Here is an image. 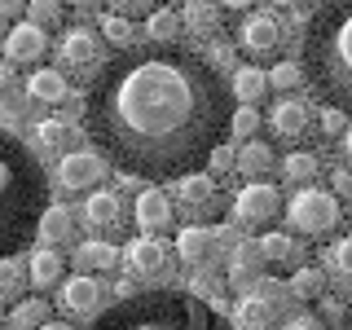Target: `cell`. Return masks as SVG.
I'll list each match as a JSON object with an SVG mask.
<instances>
[{"instance_id": "obj_37", "label": "cell", "mask_w": 352, "mask_h": 330, "mask_svg": "<svg viewBox=\"0 0 352 330\" xmlns=\"http://www.w3.org/2000/svg\"><path fill=\"white\" fill-rule=\"evenodd\" d=\"M194 286H198V300H203V304H212L216 313H220V304H225V286H220V282L212 278V273H198Z\"/></svg>"}, {"instance_id": "obj_10", "label": "cell", "mask_w": 352, "mask_h": 330, "mask_svg": "<svg viewBox=\"0 0 352 330\" xmlns=\"http://www.w3.org/2000/svg\"><path fill=\"white\" fill-rule=\"evenodd\" d=\"M238 49L247 53V58H273V53L282 49V27L273 14H247L238 22Z\"/></svg>"}, {"instance_id": "obj_52", "label": "cell", "mask_w": 352, "mask_h": 330, "mask_svg": "<svg viewBox=\"0 0 352 330\" xmlns=\"http://www.w3.org/2000/svg\"><path fill=\"white\" fill-rule=\"evenodd\" d=\"M71 5H93V0H71Z\"/></svg>"}, {"instance_id": "obj_42", "label": "cell", "mask_w": 352, "mask_h": 330, "mask_svg": "<svg viewBox=\"0 0 352 330\" xmlns=\"http://www.w3.org/2000/svg\"><path fill=\"white\" fill-rule=\"evenodd\" d=\"M282 330H326V326L317 322L313 313H295V317H286V322H282Z\"/></svg>"}, {"instance_id": "obj_47", "label": "cell", "mask_w": 352, "mask_h": 330, "mask_svg": "<svg viewBox=\"0 0 352 330\" xmlns=\"http://www.w3.org/2000/svg\"><path fill=\"white\" fill-rule=\"evenodd\" d=\"M273 5H282V9H308L313 0H273Z\"/></svg>"}, {"instance_id": "obj_29", "label": "cell", "mask_w": 352, "mask_h": 330, "mask_svg": "<svg viewBox=\"0 0 352 330\" xmlns=\"http://www.w3.org/2000/svg\"><path fill=\"white\" fill-rule=\"evenodd\" d=\"M185 22L172 14V9H154V14L146 18V36L150 44H176V31H181Z\"/></svg>"}, {"instance_id": "obj_18", "label": "cell", "mask_w": 352, "mask_h": 330, "mask_svg": "<svg viewBox=\"0 0 352 330\" xmlns=\"http://www.w3.org/2000/svg\"><path fill=\"white\" fill-rule=\"evenodd\" d=\"M216 242H220V234H216V229L185 225L181 234H176V256H181L185 264H203V260L216 251Z\"/></svg>"}, {"instance_id": "obj_21", "label": "cell", "mask_w": 352, "mask_h": 330, "mask_svg": "<svg viewBox=\"0 0 352 330\" xmlns=\"http://www.w3.org/2000/svg\"><path fill=\"white\" fill-rule=\"evenodd\" d=\"M229 88H234V97L242 106H251V102H260L264 88H269V71H260V66H238L234 80H229Z\"/></svg>"}, {"instance_id": "obj_40", "label": "cell", "mask_w": 352, "mask_h": 330, "mask_svg": "<svg viewBox=\"0 0 352 330\" xmlns=\"http://www.w3.org/2000/svg\"><path fill=\"white\" fill-rule=\"evenodd\" d=\"M207 168H212V176H220V172L238 168V154L229 150V146H216V150H212V163H207Z\"/></svg>"}, {"instance_id": "obj_31", "label": "cell", "mask_w": 352, "mask_h": 330, "mask_svg": "<svg viewBox=\"0 0 352 330\" xmlns=\"http://www.w3.org/2000/svg\"><path fill=\"white\" fill-rule=\"evenodd\" d=\"M102 40L115 44L119 53H128L132 40H137V31H132V22H128L124 14H106V18H102Z\"/></svg>"}, {"instance_id": "obj_19", "label": "cell", "mask_w": 352, "mask_h": 330, "mask_svg": "<svg viewBox=\"0 0 352 330\" xmlns=\"http://www.w3.org/2000/svg\"><path fill=\"white\" fill-rule=\"evenodd\" d=\"M181 22H185V31L198 36V40H212V36H220V27H225L220 5H212V0H190L185 14H181Z\"/></svg>"}, {"instance_id": "obj_5", "label": "cell", "mask_w": 352, "mask_h": 330, "mask_svg": "<svg viewBox=\"0 0 352 330\" xmlns=\"http://www.w3.org/2000/svg\"><path fill=\"white\" fill-rule=\"evenodd\" d=\"M286 216H291V225L300 234H313V238L330 234L339 225V198L326 190H300L291 198V207H286Z\"/></svg>"}, {"instance_id": "obj_4", "label": "cell", "mask_w": 352, "mask_h": 330, "mask_svg": "<svg viewBox=\"0 0 352 330\" xmlns=\"http://www.w3.org/2000/svg\"><path fill=\"white\" fill-rule=\"evenodd\" d=\"M88 330H234L212 304L185 291H141L132 300L110 304Z\"/></svg>"}, {"instance_id": "obj_1", "label": "cell", "mask_w": 352, "mask_h": 330, "mask_svg": "<svg viewBox=\"0 0 352 330\" xmlns=\"http://www.w3.org/2000/svg\"><path fill=\"white\" fill-rule=\"evenodd\" d=\"M84 128L124 176L176 185L207 168L234 128V88L185 44H141L93 75Z\"/></svg>"}, {"instance_id": "obj_13", "label": "cell", "mask_w": 352, "mask_h": 330, "mask_svg": "<svg viewBox=\"0 0 352 330\" xmlns=\"http://www.w3.org/2000/svg\"><path fill=\"white\" fill-rule=\"evenodd\" d=\"M269 128L278 132L282 141H304L308 128H313V106L300 102V97H278L269 110Z\"/></svg>"}, {"instance_id": "obj_6", "label": "cell", "mask_w": 352, "mask_h": 330, "mask_svg": "<svg viewBox=\"0 0 352 330\" xmlns=\"http://www.w3.org/2000/svg\"><path fill=\"white\" fill-rule=\"evenodd\" d=\"M278 212H282V194L273 190V185H264V181H251V185H242V190L234 194V220L242 229L269 225Z\"/></svg>"}, {"instance_id": "obj_30", "label": "cell", "mask_w": 352, "mask_h": 330, "mask_svg": "<svg viewBox=\"0 0 352 330\" xmlns=\"http://www.w3.org/2000/svg\"><path fill=\"white\" fill-rule=\"evenodd\" d=\"M322 291H326L322 269H313V264L295 269V278H291V295H295V300H322Z\"/></svg>"}, {"instance_id": "obj_39", "label": "cell", "mask_w": 352, "mask_h": 330, "mask_svg": "<svg viewBox=\"0 0 352 330\" xmlns=\"http://www.w3.org/2000/svg\"><path fill=\"white\" fill-rule=\"evenodd\" d=\"M0 295H5V300H18V260L0 264Z\"/></svg>"}, {"instance_id": "obj_43", "label": "cell", "mask_w": 352, "mask_h": 330, "mask_svg": "<svg viewBox=\"0 0 352 330\" xmlns=\"http://www.w3.org/2000/svg\"><path fill=\"white\" fill-rule=\"evenodd\" d=\"M115 9H119L124 18H128V14H146V18H150V14H154V0H115Z\"/></svg>"}, {"instance_id": "obj_2", "label": "cell", "mask_w": 352, "mask_h": 330, "mask_svg": "<svg viewBox=\"0 0 352 330\" xmlns=\"http://www.w3.org/2000/svg\"><path fill=\"white\" fill-rule=\"evenodd\" d=\"M304 71L326 106L352 110V0H322L304 36Z\"/></svg>"}, {"instance_id": "obj_28", "label": "cell", "mask_w": 352, "mask_h": 330, "mask_svg": "<svg viewBox=\"0 0 352 330\" xmlns=\"http://www.w3.org/2000/svg\"><path fill=\"white\" fill-rule=\"evenodd\" d=\"M119 260V251L110 247L106 238H93V242H80V251H75V264L80 269H110V264Z\"/></svg>"}, {"instance_id": "obj_15", "label": "cell", "mask_w": 352, "mask_h": 330, "mask_svg": "<svg viewBox=\"0 0 352 330\" xmlns=\"http://www.w3.org/2000/svg\"><path fill=\"white\" fill-rule=\"evenodd\" d=\"M132 216H137V225L146 229V234H159V229H168L176 220L172 216V198L163 190H141L137 203H132Z\"/></svg>"}, {"instance_id": "obj_32", "label": "cell", "mask_w": 352, "mask_h": 330, "mask_svg": "<svg viewBox=\"0 0 352 330\" xmlns=\"http://www.w3.org/2000/svg\"><path fill=\"white\" fill-rule=\"evenodd\" d=\"M66 141H71V124H62V119H44V124H36V146L40 150H62Z\"/></svg>"}, {"instance_id": "obj_24", "label": "cell", "mask_w": 352, "mask_h": 330, "mask_svg": "<svg viewBox=\"0 0 352 330\" xmlns=\"http://www.w3.org/2000/svg\"><path fill=\"white\" fill-rule=\"evenodd\" d=\"M27 273H31V286H53V282H62L66 264H62L58 251H31Z\"/></svg>"}, {"instance_id": "obj_14", "label": "cell", "mask_w": 352, "mask_h": 330, "mask_svg": "<svg viewBox=\"0 0 352 330\" xmlns=\"http://www.w3.org/2000/svg\"><path fill=\"white\" fill-rule=\"evenodd\" d=\"M44 49H49V40H44V27L36 22H14L5 36V58L9 62H31L36 66L44 58Z\"/></svg>"}, {"instance_id": "obj_51", "label": "cell", "mask_w": 352, "mask_h": 330, "mask_svg": "<svg viewBox=\"0 0 352 330\" xmlns=\"http://www.w3.org/2000/svg\"><path fill=\"white\" fill-rule=\"evenodd\" d=\"M339 330H352V304H348V317H344V326H339Z\"/></svg>"}, {"instance_id": "obj_3", "label": "cell", "mask_w": 352, "mask_h": 330, "mask_svg": "<svg viewBox=\"0 0 352 330\" xmlns=\"http://www.w3.org/2000/svg\"><path fill=\"white\" fill-rule=\"evenodd\" d=\"M0 220H5V260H18L44 220V172L14 132L0 141Z\"/></svg>"}, {"instance_id": "obj_17", "label": "cell", "mask_w": 352, "mask_h": 330, "mask_svg": "<svg viewBox=\"0 0 352 330\" xmlns=\"http://www.w3.org/2000/svg\"><path fill=\"white\" fill-rule=\"evenodd\" d=\"M27 97H31V102L58 106V102H66V97H71V84H66V75L53 71V66H36V71L27 75Z\"/></svg>"}, {"instance_id": "obj_46", "label": "cell", "mask_w": 352, "mask_h": 330, "mask_svg": "<svg viewBox=\"0 0 352 330\" xmlns=\"http://www.w3.org/2000/svg\"><path fill=\"white\" fill-rule=\"evenodd\" d=\"M27 5H31V0H0V14H5V18H18Z\"/></svg>"}, {"instance_id": "obj_20", "label": "cell", "mask_w": 352, "mask_h": 330, "mask_svg": "<svg viewBox=\"0 0 352 330\" xmlns=\"http://www.w3.org/2000/svg\"><path fill=\"white\" fill-rule=\"evenodd\" d=\"M260 264H264L260 242H238V247H234V260H229V282H234L238 291H247V282L260 278Z\"/></svg>"}, {"instance_id": "obj_27", "label": "cell", "mask_w": 352, "mask_h": 330, "mask_svg": "<svg viewBox=\"0 0 352 330\" xmlns=\"http://www.w3.org/2000/svg\"><path fill=\"white\" fill-rule=\"evenodd\" d=\"M238 172H242V176H264V172H273V150L264 146V141H247V146L238 150Z\"/></svg>"}, {"instance_id": "obj_9", "label": "cell", "mask_w": 352, "mask_h": 330, "mask_svg": "<svg viewBox=\"0 0 352 330\" xmlns=\"http://www.w3.org/2000/svg\"><path fill=\"white\" fill-rule=\"evenodd\" d=\"M172 251L163 238H154V234H141V238H132L128 247H124V264L137 278H168V269H172Z\"/></svg>"}, {"instance_id": "obj_38", "label": "cell", "mask_w": 352, "mask_h": 330, "mask_svg": "<svg viewBox=\"0 0 352 330\" xmlns=\"http://www.w3.org/2000/svg\"><path fill=\"white\" fill-rule=\"evenodd\" d=\"M256 128H260V115L251 106H242V110H234V132L242 141H256Z\"/></svg>"}, {"instance_id": "obj_49", "label": "cell", "mask_w": 352, "mask_h": 330, "mask_svg": "<svg viewBox=\"0 0 352 330\" xmlns=\"http://www.w3.org/2000/svg\"><path fill=\"white\" fill-rule=\"evenodd\" d=\"M344 154H348V159H352V128L344 132Z\"/></svg>"}, {"instance_id": "obj_45", "label": "cell", "mask_w": 352, "mask_h": 330, "mask_svg": "<svg viewBox=\"0 0 352 330\" xmlns=\"http://www.w3.org/2000/svg\"><path fill=\"white\" fill-rule=\"evenodd\" d=\"M322 128H326V132H344V110L326 106V110H322Z\"/></svg>"}, {"instance_id": "obj_50", "label": "cell", "mask_w": 352, "mask_h": 330, "mask_svg": "<svg viewBox=\"0 0 352 330\" xmlns=\"http://www.w3.org/2000/svg\"><path fill=\"white\" fill-rule=\"evenodd\" d=\"M40 330H71L66 322H49V326H40Z\"/></svg>"}, {"instance_id": "obj_48", "label": "cell", "mask_w": 352, "mask_h": 330, "mask_svg": "<svg viewBox=\"0 0 352 330\" xmlns=\"http://www.w3.org/2000/svg\"><path fill=\"white\" fill-rule=\"evenodd\" d=\"M225 9H247V5H256V0H220Z\"/></svg>"}, {"instance_id": "obj_7", "label": "cell", "mask_w": 352, "mask_h": 330, "mask_svg": "<svg viewBox=\"0 0 352 330\" xmlns=\"http://www.w3.org/2000/svg\"><path fill=\"white\" fill-rule=\"evenodd\" d=\"M58 308L66 317H102L106 313V286L97 278H88V273H75V278H66L58 286Z\"/></svg>"}, {"instance_id": "obj_33", "label": "cell", "mask_w": 352, "mask_h": 330, "mask_svg": "<svg viewBox=\"0 0 352 330\" xmlns=\"http://www.w3.org/2000/svg\"><path fill=\"white\" fill-rule=\"evenodd\" d=\"M304 80H308L304 62H278V66H273V71H269V84L278 88V93H282V88H300Z\"/></svg>"}, {"instance_id": "obj_44", "label": "cell", "mask_w": 352, "mask_h": 330, "mask_svg": "<svg viewBox=\"0 0 352 330\" xmlns=\"http://www.w3.org/2000/svg\"><path fill=\"white\" fill-rule=\"evenodd\" d=\"M330 181H335V194H339V198H352V172H348V168L330 172Z\"/></svg>"}, {"instance_id": "obj_16", "label": "cell", "mask_w": 352, "mask_h": 330, "mask_svg": "<svg viewBox=\"0 0 352 330\" xmlns=\"http://www.w3.org/2000/svg\"><path fill=\"white\" fill-rule=\"evenodd\" d=\"M278 326V304L264 295H242L234 304V330H273Z\"/></svg>"}, {"instance_id": "obj_26", "label": "cell", "mask_w": 352, "mask_h": 330, "mask_svg": "<svg viewBox=\"0 0 352 330\" xmlns=\"http://www.w3.org/2000/svg\"><path fill=\"white\" fill-rule=\"evenodd\" d=\"M260 251H264V260H269V264H295L304 247L291 234H264L260 238Z\"/></svg>"}, {"instance_id": "obj_35", "label": "cell", "mask_w": 352, "mask_h": 330, "mask_svg": "<svg viewBox=\"0 0 352 330\" xmlns=\"http://www.w3.org/2000/svg\"><path fill=\"white\" fill-rule=\"evenodd\" d=\"M282 172L291 176V181H313L317 176V154H304V150H295V154H286V163H282Z\"/></svg>"}, {"instance_id": "obj_12", "label": "cell", "mask_w": 352, "mask_h": 330, "mask_svg": "<svg viewBox=\"0 0 352 330\" xmlns=\"http://www.w3.org/2000/svg\"><path fill=\"white\" fill-rule=\"evenodd\" d=\"M84 220L97 229L106 242L110 238H119L124 234V225H128V216H124V198H119L115 190H97V194H88V203H84Z\"/></svg>"}, {"instance_id": "obj_36", "label": "cell", "mask_w": 352, "mask_h": 330, "mask_svg": "<svg viewBox=\"0 0 352 330\" xmlns=\"http://www.w3.org/2000/svg\"><path fill=\"white\" fill-rule=\"evenodd\" d=\"M326 260H330V269H335L339 278H352V238H339L335 247L326 251Z\"/></svg>"}, {"instance_id": "obj_23", "label": "cell", "mask_w": 352, "mask_h": 330, "mask_svg": "<svg viewBox=\"0 0 352 330\" xmlns=\"http://www.w3.org/2000/svg\"><path fill=\"white\" fill-rule=\"evenodd\" d=\"M40 238H44V242H71V238H75V216H71V207L53 203L49 212H44V220H40Z\"/></svg>"}, {"instance_id": "obj_22", "label": "cell", "mask_w": 352, "mask_h": 330, "mask_svg": "<svg viewBox=\"0 0 352 330\" xmlns=\"http://www.w3.org/2000/svg\"><path fill=\"white\" fill-rule=\"evenodd\" d=\"M176 198H181L185 207H207L216 198V181L207 172H194V176H181L176 181Z\"/></svg>"}, {"instance_id": "obj_34", "label": "cell", "mask_w": 352, "mask_h": 330, "mask_svg": "<svg viewBox=\"0 0 352 330\" xmlns=\"http://www.w3.org/2000/svg\"><path fill=\"white\" fill-rule=\"evenodd\" d=\"M27 14H31V22L36 27H62V0H31L27 5Z\"/></svg>"}, {"instance_id": "obj_25", "label": "cell", "mask_w": 352, "mask_h": 330, "mask_svg": "<svg viewBox=\"0 0 352 330\" xmlns=\"http://www.w3.org/2000/svg\"><path fill=\"white\" fill-rule=\"evenodd\" d=\"M9 326L14 330H40V326H49V300H22L9 308Z\"/></svg>"}, {"instance_id": "obj_41", "label": "cell", "mask_w": 352, "mask_h": 330, "mask_svg": "<svg viewBox=\"0 0 352 330\" xmlns=\"http://www.w3.org/2000/svg\"><path fill=\"white\" fill-rule=\"evenodd\" d=\"M18 119H22V97H18V93H5V128L14 132Z\"/></svg>"}, {"instance_id": "obj_8", "label": "cell", "mask_w": 352, "mask_h": 330, "mask_svg": "<svg viewBox=\"0 0 352 330\" xmlns=\"http://www.w3.org/2000/svg\"><path fill=\"white\" fill-rule=\"evenodd\" d=\"M106 154L102 150H71V154H62L58 159V185L62 190H71V194H80V190H93L97 181H106Z\"/></svg>"}, {"instance_id": "obj_11", "label": "cell", "mask_w": 352, "mask_h": 330, "mask_svg": "<svg viewBox=\"0 0 352 330\" xmlns=\"http://www.w3.org/2000/svg\"><path fill=\"white\" fill-rule=\"evenodd\" d=\"M58 58L75 71H102V36L93 27H71L58 40Z\"/></svg>"}]
</instances>
